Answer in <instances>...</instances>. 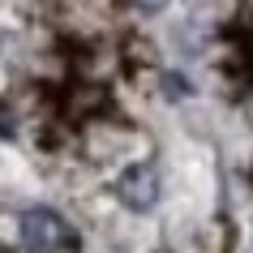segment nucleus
I'll list each match as a JSON object with an SVG mask.
<instances>
[{
	"mask_svg": "<svg viewBox=\"0 0 253 253\" xmlns=\"http://www.w3.org/2000/svg\"><path fill=\"white\" fill-rule=\"evenodd\" d=\"M17 245H22V253H73L78 232L52 206H26L17 214Z\"/></svg>",
	"mask_w": 253,
	"mask_h": 253,
	"instance_id": "obj_1",
	"label": "nucleus"
},
{
	"mask_svg": "<svg viewBox=\"0 0 253 253\" xmlns=\"http://www.w3.org/2000/svg\"><path fill=\"white\" fill-rule=\"evenodd\" d=\"M159 198H163V176H159V168H155L150 159L129 163V168L116 176V202L125 206V211L150 214L155 206H159Z\"/></svg>",
	"mask_w": 253,
	"mask_h": 253,
	"instance_id": "obj_2",
	"label": "nucleus"
},
{
	"mask_svg": "<svg viewBox=\"0 0 253 253\" xmlns=\"http://www.w3.org/2000/svg\"><path fill=\"white\" fill-rule=\"evenodd\" d=\"M163 86H168V99H189V94H193V82L180 78V73H168Z\"/></svg>",
	"mask_w": 253,
	"mask_h": 253,
	"instance_id": "obj_3",
	"label": "nucleus"
},
{
	"mask_svg": "<svg viewBox=\"0 0 253 253\" xmlns=\"http://www.w3.org/2000/svg\"><path fill=\"white\" fill-rule=\"evenodd\" d=\"M137 13H159V9H168V0H129Z\"/></svg>",
	"mask_w": 253,
	"mask_h": 253,
	"instance_id": "obj_4",
	"label": "nucleus"
}]
</instances>
